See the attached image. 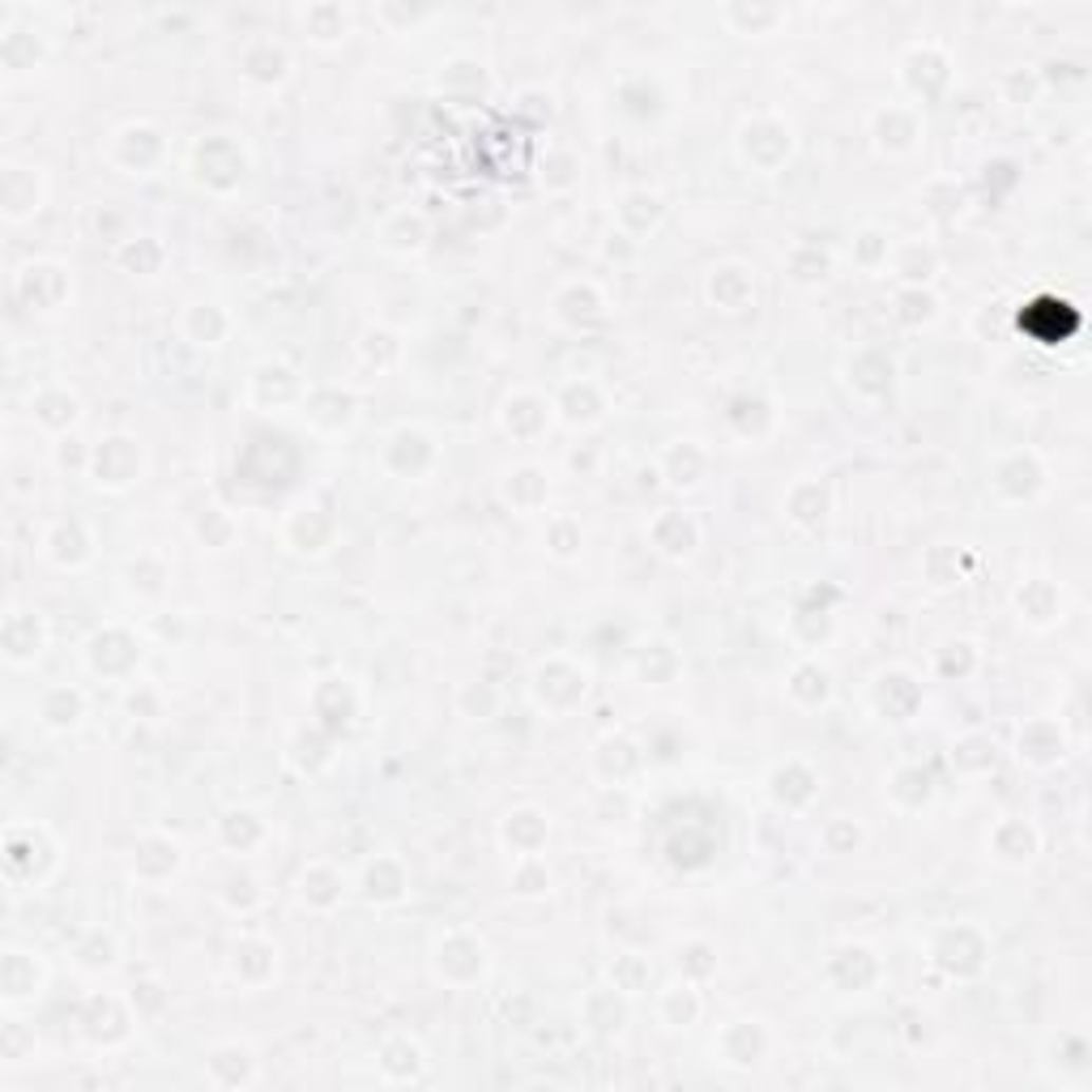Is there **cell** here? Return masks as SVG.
<instances>
[{
    "label": "cell",
    "instance_id": "7a4b0ae2",
    "mask_svg": "<svg viewBox=\"0 0 1092 1092\" xmlns=\"http://www.w3.org/2000/svg\"><path fill=\"white\" fill-rule=\"evenodd\" d=\"M734 31H742V35H773V26L786 18L782 10H773V5H730L726 14H721Z\"/></svg>",
    "mask_w": 1092,
    "mask_h": 1092
},
{
    "label": "cell",
    "instance_id": "6da1fadb",
    "mask_svg": "<svg viewBox=\"0 0 1092 1092\" xmlns=\"http://www.w3.org/2000/svg\"><path fill=\"white\" fill-rule=\"evenodd\" d=\"M303 26H307V35H316L320 43H338V39H346L351 18H346L338 5H312V10H303Z\"/></svg>",
    "mask_w": 1092,
    "mask_h": 1092
}]
</instances>
